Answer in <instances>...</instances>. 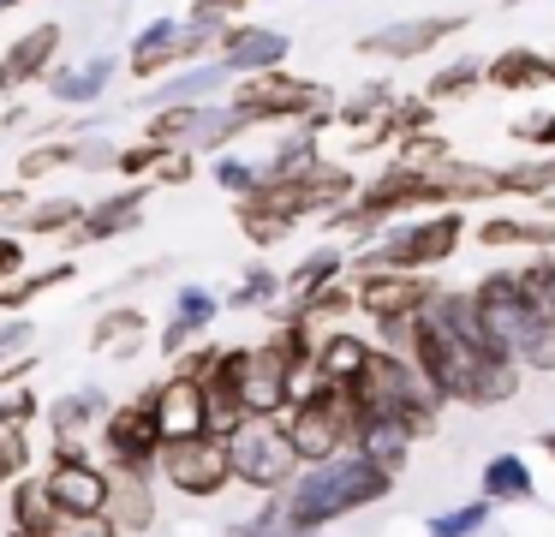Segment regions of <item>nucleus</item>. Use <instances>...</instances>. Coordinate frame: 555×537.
I'll return each mask as SVG.
<instances>
[{
	"label": "nucleus",
	"mask_w": 555,
	"mask_h": 537,
	"mask_svg": "<svg viewBox=\"0 0 555 537\" xmlns=\"http://www.w3.org/2000/svg\"><path fill=\"white\" fill-rule=\"evenodd\" d=\"M73 274H78V263H73V257H61V263H42V269H25L13 286H7V293H0V310H7V317H25V305H37L42 293H54V286H66Z\"/></svg>",
	"instance_id": "34"
},
{
	"label": "nucleus",
	"mask_w": 555,
	"mask_h": 537,
	"mask_svg": "<svg viewBox=\"0 0 555 537\" xmlns=\"http://www.w3.org/2000/svg\"><path fill=\"white\" fill-rule=\"evenodd\" d=\"M13 90H18V84H13V72H7V60H0V102H7Z\"/></svg>",
	"instance_id": "57"
},
{
	"label": "nucleus",
	"mask_w": 555,
	"mask_h": 537,
	"mask_svg": "<svg viewBox=\"0 0 555 537\" xmlns=\"http://www.w3.org/2000/svg\"><path fill=\"white\" fill-rule=\"evenodd\" d=\"M293 394H299L293 370L281 365L269 346H245V370H240V406H245V418H281L293 406Z\"/></svg>",
	"instance_id": "15"
},
{
	"label": "nucleus",
	"mask_w": 555,
	"mask_h": 537,
	"mask_svg": "<svg viewBox=\"0 0 555 537\" xmlns=\"http://www.w3.org/2000/svg\"><path fill=\"white\" fill-rule=\"evenodd\" d=\"M502 197H555V155L502 167Z\"/></svg>",
	"instance_id": "41"
},
{
	"label": "nucleus",
	"mask_w": 555,
	"mask_h": 537,
	"mask_svg": "<svg viewBox=\"0 0 555 537\" xmlns=\"http://www.w3.org/2000/svg\"><path fill=\"white\" fill-rule=\"evenodd\" d=\"M108 412H114V400H108V388H96V382L49 400V418H42V424H49V442H54L49 453H90V442L102 436Z\"/></svg>",
	"instance_id": "13"
},
{
	"label": "nucleus",
	"mask_w": 555,
	"mask_h": 537,
	"mask_svg": "<svg viewBox=\"0 0 555 537\" xmlns=\"http://www.w3.org/2000/svg\"><path fill=\"white\" fill-rule=\"evenodd\" d=\"M61 42H66V30L54 18H42V24H30L25 36H13V48L0 60H7L18 90H25V84H49V72L61 66Z\"/></svg>",
	"instance_id": "21"
},
{
	"label": "nucleus",
	"mask_w": 555,
	"mask_h": 537,
	"mask_svg": "<svg viewBox=\"0 0 555 537\" xmlns=\"http://www.w3.org/2000/svg\"><path fill=\"white\" fill-rule=\"evenodd\" d=\"M61 167H78V138H66V143H30V150L18 155V167H13V186H37V179L61 174Z\"/></svg>",
	"instance_id": "38"
},
{
	"label": "nucleus",
	"mask_w": 555,
	"mask_h": 537,
	"mask_svg": "<svg viewBox=\"0 0 555 537\" xmlns=\"http://www.w3.org/2000/svg\"><path fill=\"white\" fill-rule=\"evenodd\" d=\"M287 54H293V36L269 30V24H228V36H221V48H216V60L233 72V84L287 66Z\"/></svg>",
	"instance_id": "16"
},
{
	"label": "nucleus",
	"mask_w": 555,
	"mask_h": 537,
	"mask_svg": "<svg viewBox=\"0 0 555 537\" xmlns=\"http://www.w3.org/2000/svg\"><path fill=\"white\" fill-rule=\"evenodd\" d=\"M37 537H126V532L114 525V513H54L49 532Z\"/></svg>",
	"instance_id": "47"
},
{
	"label": "nucleus",
	"mask_w": 555,
	"mask_h": 537,
	"mask_svg": "<svg viewBox=\"0 0 555 537\" xmlns=\"http://www.w3.org/2000/svg\"><path fill=\"white\" fill-rule=\"evenodd\" d=\"M114 525H120L126 537L150 532L156 525V477L144 472H114Z\"/></svg>",
	"instance_id": "30"
},
{
	"label": "nucleus",
	"mask_w": 555,
	"mask_h": 537,
	"mask_svg": "<svg viewBox=\"0 0 555 537\" xmlns=\"http://www.w3.org/2000/svg\"><path fill=\"white\" fill-rule=\"evenodd\" d=\"M490 90H538V84H555V60H543L538 48H502V54L483 66Z\"/></svg>",
	"instance_id": "31"
},
{
	"label": "nucleus",
	"mask_w": 555,
	"mask_h": 537,
	"mask_svg": "<svg viewBox=\"0 0 555 537\" xmlns=\"http://www.w3.org/2000/svg\"><path fill=\"white\" fill-rule=\"evenodd\" d=\"M251 126H257V119L245 114L240 102H228V107H221V102H204V114H197V138H192V155H221L233 138H240V131H251Z\"/></svg>",
	"instance_id": "33"
},
{
	"label": "nucleus",
	"mask_w": 555,
	"mask_h": 537,
	"mask_svg": "<svg viewBox=\"0 0 555 537\" xmlns=\"http://www.w3.org/2000/svg\"><path fill=\"white\" fill-rule=\"evenodd\" d=\"M514 138H519V143H538V150L555 155V114H543V119H514Z\"/></svg>",
	"instance_id": "54"
},
{
	"label": "nucleus",
	"mask_w": 555,
	"mask_h": 537,
	"mask_svg": "<svg viewBox=\"0 0 555 537\" xmlns=\"http://www.w3.org/2000/svg\"><path fill=\"white\" fill-rule=\"evenodd\" d=\"M466 209H436V215H406V221H388L371 245L352 257L359 269H406V274H436L466 239Z\"/></svg>",
	"instance_id": "4"
},
{
	"label": "nucleus",
	"mask_w": 555,
	"mask_h": 537,
	"mask_svg": "<svg viewBox=\"0 0 555 537\" xmlns=\"http://www.w3.org/2000/svg\"><path fill=\"white\" fill-rule=\"evenodd\" d=\"M209 179H216V186L228 191L233 203H245L257 186H263V162H251V155H233V150H221L216 162H209Z\"/></svg>",
	"instance_id": "39"
},
{
	"label": "nucleus",
	"mask_w": 555,
	"mask_h": 537,
	"mask_svg": "<svg viewBox=\"0 0 555 537\" xmlns=\"http://www.w3.org/2000/svg\"><path fill=\"white\" fill-rule=\"evenodd\" d=\"M37 418H49V406L37 400V388H7L0 394V430H30Z\"/></svg>",
	"instance_id": "49"
},
{
	"label": "nucleus",
	"mask_w": 555,
	"mask_h": 537,
	"mask_svg": "<svg viewBox=\"0 0 555 537\" xmlns=\"http://www.w3.org/2000/svg\"><path fill=\"white\" fill-rule=\"evenodd\" d=\"M490 508L495 501H466V508H448V513H436L430 520V537H478L483 525H490Z\"/></svg>",
	"instance_id": "45"
},
{
	"label": "nucleus",
	"mask_w": 555,
	"mask_h": 537,
	"mask_svg": "<svg viewBox=\"0 0 555 537\" xmlns=\"http://www.w3.org/2000/svg\"><path fill=\"white\" fill-rule=\"evenodd\" d=\"M168 143H150V138H138V143H126L120 150V162H114V174L126 179V186H150V179H156V167L168 162Z\"/></svg>",
	"instance_id": "43"
},
{
	"label": "nucleus",
	"mask_w": 555,
	"mask_h": 537,
	"mask_svg": "<svg viewBox=\"0 0 555 537\" xmlns=\"http://www.w3.org/2000/svg\"><path fill=\"white\" fill-rule=\"evenodd\" d=\"M7 286H13V281H7V274H0V293H7Z\"/></svg>",
	"instance_id": "60"
},
{
	"label": "nucleus",
	"mask_w": 555,
	"mask_h": 537,
	"mask_svg": "<svg viewBox=\"0 0 555 537\" xmlns=\"http://www.w3.org/2000/svg\"><path fill=\"white\" fill-rule=\"evenodd\" d=\"M251 7V0H192V12L185 18H209V24H233L240 12Z\"/></svg>",
	"instance_id": "55"
},
{
	"label": "nucleus",
	"mask_w": 555,
	"mask_h": 537,
	"mask_svg": "<svg viewBox=\"0 0 555 537\" xmlns=\"http://www.w3.org/2000/svg\"><path fill=\"white\" fill-rule=\"evenodd\" d=\"M352 293H359V310L371 322H395V317H418L424 305L442 298L436 274H406V269H359L352 274Z\"/></svg>",
	"instance_id": "12"
},
{
	"label": "nucleus",
	"mask_w": 555,
	"mask_h": 537,
	"mask_svg": "<svg viewBox=\"0 0 555 537\" xmlns=\"http://www.w3.org/2000/svg\"><path fill=\"white\" fill-rule=\"evenodd\" d=\"M454 30H466V18H395V24H383V30H371L359 42V54H371V60H418V54H430L436 42H448Z\"/></svg>",
	"instance_id": "18"
},
{
	"label": "nucleus",
	"mask_w": 555,
	"mask_h": 537,
	"mask_svg": "<svg viewBox=\"0 0 555 537\" xmlns=\"http://www.w3.org/2000/svg\"><path fill=\"white\" fill-rule=\"evenodd\" d=\"M412 370L430 382L436 400L454 406H507L526 382L519 358L490 334L478 298L472 293H442L424 305L418 341H412Z\"/></svg>",
	"instance_id": "1"
},
{
	"label": "nucleus",
	"mask_w": 555,
	"mask_h": 537,
	"mask_svg": "<svg viewBox=\"0 0 555 537\" xmlns=\"http://www.w3.org/2000/svg\"><path fill=\"white\" fill-rule=\"evenodd\" d=\"M388 107H395V90H388V84H364L352 102L335 107V119H340V126H371V119H383Z\"/></svg>",
	"instance_id": "46"
},
{
	"label": "nucleus",
	"mask_w": 555,
	"mask_h": 537,
	"mask_svg": "<svg viewBox=\"0 0 555 537\" xmlns=\"http://www.w3.org/2000/svg\"><path fill=\"white\" fill-rule=\"evenodd\" d=\"M13 7H25V0H0V18H7V12H13Z\"/></svg>",
	"instance_id": "59"
},
{
	"label": "nucleus",
	"mask_w": 555,
	"mask_h": 537,
	"mask_svg": "<svg viewBox=\"0 0 555 537\" xmlns=\"http://www.w3.org/2000/svg\"><path fill=\"white\" fill-rule=\"evenodd\" d=\"M233 84V72L221 66V60H204V66H180V72H168V78L156 84V95L150 102L156 107H180V102H209L216 90H228Z\"/></svg>",
	"instance_id": "29"
},
{
	"label": "nucleus",
	"mask_w": 555,
	"mask_h": 537,
	"mask_svg": "<svg viewBox=\"0 0 555 537\" xmlns=\"http://www.w3.org/2000/svg\"><path fill=\"white\" fill-rule=\"evenodd\" d=\"M37 448H30V430H0V489H13L18 477H30Z\"/></svg>",
	"instance_id": "44"
},
{
	"label": "nucleus",
	"mask_w": 555,
	"mask_h": 537,
	"mask_svg": "<svg viewBox=\"0 0 555 537\" xmlns=\"http://www.w3.org/2000/svg\"><path fill=\"white\" fill-rule=\"evenodd\" d=\"M483 66H490V60H454V66H442L430 84H424V95H430L436 107H442V102H460V95H472L478 84H490V78H483Z\"/></svg>",
	"instance_id": "40"
},
{
	"label": "nucleus",
	"mask_w": 555,
	"mask_h": 537,
	"mask_svg": "<svg viewBox=\"0 0 555 537\" xmlns=\"http://www.w3.org/2000/svg\"><path fill=\"white\" fill-rule=\"evenodd\" d=\"M352 400H359V418H395L412 436H430V430L442 424V400L430 394V382L412 370V358L383 353V346H376L371 370L359 376Z\"/></svg>",
	"instance_id": "5"
},
{
	"label": "nucleus",
	"mask_w": 555,
	"mask_h": 537,
	"mask_svg": "<svg viewBox=\"0 0 555 537\" xmlns=\"http://www.w3.org/2000/svg\"><path fill=\"white\" fill-rule=\"evenodd\" d=\"M49 520H54V501H49V489H42V472L18 477V484L7 489V525H13V532H49Z\"/></svg>",
	"instance_id": "35"
},
{
	"label": "nucleus",
	"mask_w": 555,
	"mask_h": 537,
	"mask_svg": "<svg viewBox=\"0 0 555 537\" xmlns=\"http://www.w3.org/2000/svg\"><path fill=\"white\" fill-rule=\"evenodd\" d=\"M228 537H305V532L293 525V513H287V496H263V508H257L251 520H240Z\"/></svg>",
	"instance_id": "42"
},
{
	"label": "nucleus",
	"mask_w": 555,
	"mask_h": 537,
	"mask_svg": "<svg viewBox=\"0 0 555 537\" xmlns=\"http://www.w3.org/2000/svg\"><path fill=\"white\" fill-rule=\"evenodd\" d=\"M478 484H483V501H495V508H502V501H531V496H538V484H531V465L519 460L514 448L490 453Z\"/></svg>",
	"instance_id": "32"
},
{
	"label": "nucleus",
	"mask_w": 555,
	"mask_h": 537,
	"mask_svg": "<svg viewBox=\"0 0 555 537\" xmlns=\"http://www.w3.org/2000/svg\"><path fill=\"white\" fill-rule=\"evenodd\" d=\"M228 453H233V484L257 489V496H281L305 472L281 418H245L240 430H228Z\"/></svg>",
	"instance_id": "7"
},
{
	"label": "nucleus",
	"mask_w": 555,
	"mask_h": 537,
	"mask_svg": "<svg viewBox=\"0 0 555 537\" xmlns=\"http://www.w3.org/2000/svg\"><path fill=\"white\" fill-rule=\"evenodd\" d=\"M538 448H543V453H550V460H555V430H543V436H538Z\"/></svg>",
	"instance_id": "58"
},
{
	"label": "nucleus",
	"mask_w": 555,
	"mask_h": 537,
	"mask_svg": "<svg viewBox=\"0 0 555 537\" xmlns=\"http://www.w3.org/2000/svg\"><path fill=\"white\" fill-rule=\"evenodd\" d=\"M30 346H37V322H30V317H7V322H0V370L13 365V358H25Z\"/></svg>",
	"instance_id": "51"
},
{
	"label": "nucleus",
	"mask_w": 555,
	"mask_h": 537,
	"mask_svg": "<svg viewBox=\"0 0 555 537\" xmlns=\"http://www.w3.org/2000/svg\"><path fill=\"white\" fill-rule=\"evenodd\" d=\"M281 496H287L293 525L311 537V532H323V525L347 520V513H364L383 496H395V472H383V465L364 460L359 448H347L323 465H305V472L293 477V489H281Z\"/></svg>",
	"instance_id": "2"
},
{
	"label": "nucleus",
	"mask_w": 555,
	"mask_h": 537,
	"mask_svg": "<svg viewBox=\"0 0 555 537\" xmlns=\"http://www.w3.org/2000/svg\"><path fill=\"white\" fill-rule=\"evenodd\" d=\"M472 298H478L490 334L519 358V370H526V376H531V370H538V376H550V370H555V322L543 317L538 298L526 293L519 269H490L478 286H472Z\"/></svg>",
	"instance_id": "3"
},
{
	"label": "nucleus",
	"mask_w": 555,
	"mask_h": 537,
	"mask_svg": "<svg viewBox=\"0 0 555 537\" xmlns=\"http://www.w3.org/2000/svg\"><path fill=\"white\" fill-rule=\"evenodd\" d=\"M144 341H150V317L138 305H108L90 322V353H102V358H132V353H144Z\"/></svg>",
	"instance_id": "25"
},
{
	"label": "nucleus",
	"mask_w": 555,
	"mask_h": 537,
	"mask_svg": "<svg viewBox=\"0 0 555 537\" xmlns=\"http://www.w3.org/2000/svg\"><path fill=\"white\" fill-rule=\"evenodd\" d=\"M197 114H204V102L156 107V114L144 119V138H150V143H168V150H192V138H197Z\"/></svg>",
	"instance_id": "37"
},
{
	"label": "nucleus",
	"mask_w": 555,
	"mask_h": 537,
	"mask_svg": "<svg viewBox=\"0 0 555 537\" xmlns=\"http://www.w3.org/2000/svg\"><path fill=\"white\" fill-rule=\"evenodd\" d=\"M180 36H185V18H150L144 30L132 36V48H126L132 78H168V72L180 66Z\"/></svg>",
	"instance_id": "22"
},
{
	"label": "nucleus",
	"mask_w": 555,
	"mask_h": 537,
	"mask_svg": "<svg viewBox=\"0 0 555 537\" xmlns=\"http://www.w3.org/2000/svg\"><path fill=\"white\" fill-rule=\"evenodd\" d=\"M281 298H287V281H281L269 263H251V269L240 274V286L228 293V310H275Z\"/></svg>",
	"instance_id": "36"
},
{
	"label": "nucleus",
	"mask_w": 555,
	"mask_h": 537,
	"mask_svg": "<svg viewBox=\"0 0 555 537\" xmlns=\"http://www.w3.org/2000/svg\"><path fill=\"white\" fill-rule=\"evenodd\" d=\"M96 448H102V465H108V472H144V477H156L162 448H168L162 418H156V394L138 388L132 400H114L108 424H102V436H96Z\"/></svg>",
	"instance_id": "8"
},
{
	"label": "nucleus",
	"mask_w": 555,
	"mask_h": 537,
	"mask_svg": "<svg viewBox=\"0 0 555 537\" xmlns=\"http://www.w3.org/2000/svg\"><path fill=\"white\" fill-rule=\"evenodd\" d=\"M371 358H376V341H364V334H352V329H328L323 341H317L311 382H328V388H359V376L371 370Z\"/></svg>",
	"instance_id": "20"
},
{
	"label": "nucleus",
	"mask_w": 555,
	"mask_h": 537,
	"mask_svg": "<svg viewBox=\"0 0 555 537\" xmlns=\"http://www.w3.org/2000/svg\"><path fill=\"white\" fill-rule=\"evenodd\" d=\"M216 317H221V298L209 293V286L185 281L180 293H173V305H168V322H162V334H156V353L162 358H185L209 334V322H216Z\"/></svg>",
	"instance_id": "17"
},
{
	"label": "nucleus",
	"mask_w": 555,
	"mask_h": 537,
	"mask_svg": "<svg viewBox=\"0 0 555 537\" xmlns=\"http://www.w3.org/2000/svg\"><path fill=\"white\" fill-rule=\"evenodd\" d=\"M347 269H352V263L340 257L335 245H317L311 257H299L287 274H281V281H287V298H281V305H311V298L323 293V286L347 281Z\"/></svg>",
	"instance_id": "27"
},
{
	"label": "nucleus",
	"mask_w": 555,
	"mask_h": 537,
	"mask_svg": "<svg viewBox=\"0 0 555 537\" xmlns=\"http://www.w3.org/2000/svg\"><path fill=\"white\" fill-rule=\"evenodd\" d=\"M114 72H120V60H114V54H90V60H78V66H54L49 72V95H54V102H66V107L102 102L108 84H114Z\"/></svg>",
	"instance_id": "23"
},
{
	"label": "nucleus",
	"mask_w": 555,
	"mask_h": 537,
	"mask_svg": "<svg viewBox=\"0 0 555 537\" xmlns=\"http://www.w3.org/2000/svg\"><path fill=\"white\" fill-rule=\"evenodd\" d=\"M120 162V150H114L108 138H78V167L85 174H102V167H114Z\"/></svg>",
	"instance_id": "52"
},
{
	"label": "nucleus",
	"mask_w": 555,
	"mask_h": 537,
	"mask_svg": "<svg viewBox=\"0 0 555 537\" xmlns=\"http://www.w3.org/2000/svg\"><path fill=\"white\" fill-rule=\"evenodd\" d=\"M478 245L483 251H555V221L550 215H483Z\"/></svg>",
	"instance_id": "24"
},
{
	"label": "nucleus",
	"mask_w": 555,
	"mask_h": 537,
	"mask_svg": "<svg viewBox=\"0 0 555 537\" xmlns=\"http://www.w3.org/2000/svg\"><path fill=\"white\" fill-rule=\"evenodd\" d=\"M412 430L406 424H395V418H359V436H352V448L364 453V460H376L383 472H406V460H412Z\"/></svg>",
	"instance_id": "28"
},
{
	"label": "nucleus",
	"mask_w": 555,
	"mask_h": 537,
	"mask_svg": "<svg viewBox=\"0 0 555 537\" xmlns=\"http://www.w3.org/2000/svg\"><path fill=\"white\" fill-rule=\"evenodd\" d=\"M37 370H42V358H37V353H25V358H13V365L0 370V394H7V388H25V382H30V376H37Z\"/></svg>",
	"instance_id": "56"
},
{
	"label": "nucleus",
	"mask_w": 555,
	"mask_h": 537,
	"mask_svg": "<svg viewBox=\"0 0 555 537\" xmlns=\"http://www.w3.org/2000/svg\"><path fill=\"white\" fill-rule=\"evenodd\" d=\"M150 394H156V418H162V436L168 442H192V436H209V430H216V418H209V394H204L197 376L168 370L162 382H150Z\"/></svg>",
	"instance_id": "14"
},
{
	"label": "nucleus",
	"mask_w": 555,
	"mask_h": 537,
	"mask_svg": "<svg viewBox=\"0 0 555 537\" xmlns=\"http://www.w3.org/2000/svg\"><path fill=\"white\" fill-rule=\"evenodd\" d=\"M85 209H90L85 197H37L25 215L7 221V233H18V239H73V227L85 221Z\"/></svg>",
	"instance_id": "26"
},
{
	"label": "nucleus",
	"mask_w": 555,
	"mask_h": 537,
	"mask_svg": "<svg viewBox=\"0 0 555 537\" xmlns=\"http://www.w3.org/2000/svg\"><path fill=\"white\" fill-rule=\"evenodd\" d=\"M156 477L173 489V496H192V501H209L233 484V453H228V436L209 430V436H192V442H168L162 448V465Z\"/></svg>",
	"instance_id": "10"
},
{
	"label": "nucleus",
	"mask_w": 555,
	"mask_h": 537,
	"mask_svg": "<svg viewBox=\"0 0 555 537\" xmlns=\"http://www.w3.org/2000/svg\"><path fill=\"white\" fill-rule=\"evenodd\" d=\"M400 162L418 167V174H430V167L454 162V150H448L442 131H418V138H400Z\"/></svg>",
	"instance_id": "48"
},
{
	"label": "nucleus",
	"mask_w": 555,
	"mask_h": 537,
	"mask_svg": "<svg viewBox=\"0 0 555 537\" xmlns=\"http://www.w3.org/2000/svg\"><path fill=\"white\" fill-rule=\"evenodd\" d=\"M192 174H197V155H192V150H173L168 162L156 167V179H150V186H185Z\"/></svg>",
	"instance_id": "53"
},
{
	"label": "nucleus",
	"mask_w": 555,
	"mask_h": 537,
	"mask_svg": "<svg viewBox=\"0 0 555 537\" xmlns=\"http://www.w3.org/2000/svg\"><path fill=\"white\" fill-rule=\"evenodd\" d=\"M150 191H156V186H120L114 197L90 203L85 221L73 227V245H108V239H120V233H132V227H144Z\"/></svg>",
	"instance_id": "19"
},
{
	"label": "nucleus",
	"mask_w": 555,
	"mask_h": 537,
	"mask_svg": "<svg viewBox=\"0 0 555 537\" xmlns=\"http://www.w3.org/2000/svg\"><path fill=\"white\" fill-rule=\"evenodd\" d=\"M42 489H49L54 513H108L114 508V472L102 460H90V453H49Z\"/></svg>",
	"instance_id": "11"
},
{
	"label": "nucleus",
	"mask_w": 555,
	"mask_h": 537,
	"mask_svg": "<svg viewBox=\"0 0 555 537\" xmlns=\"http://www.w3.org/2000/svg\"><path fill=\"white\" fill-rule=\"evenodd\" d=\"M281 424H287V436H293L305 465H323V460L352 448V436H359V400H352V388L305 382L299 400L281 412Z\"/></svg>",
	"instance_id": "6"
},
{
	"label": "nucleus",
	"mask_w": 555,
	"mask_h": 537,
	"mask_svg": "<svg viewBox=\"0 0 555 537\" xmlns=\"http://www.w3.org/2000/svg\"><path fill=\"white\" fill-rule=\"evenodd\" d=\"M233 102H240L257 126H281V119L305 126V119H317V114H335V95H328L323 84L287 72V66L257 72V78H240V84H233Z\"/></svg>",
	"instance_id": "9"
},
{
	"label": "nucleus",
	"mask_w": 555,
	"mask_h": 537,
	"mask_svg": "<svg viewBox=\"0 0 555 537\" xmlns=\"http://www.w3.org/2000/svg\"><path fill=\"white\" fill-rule=\"evenodd\" d=\"M519 281H526V293L538 298V310L555 322V257H531L519 263Z\"/></svg>",
	"instance_id": "50"
}]
</instances>
